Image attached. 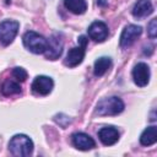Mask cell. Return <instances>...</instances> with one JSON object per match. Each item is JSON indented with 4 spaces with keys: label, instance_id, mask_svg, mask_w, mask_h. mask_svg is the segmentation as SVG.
<instances>
[{
    "label": "cell",
    "instance_id": "d6986e66",
    "mask_svg": "<svg viewBox=\"0 0 157 157\" xmlns=\"http://www.w3.org/2000/svg\"><path fill=\"white\" fill-rule=\"evenodd\" d=\"M147 33H148L150 38H152V39L156 38V36H157V20L156 18L151 20V22L148 23V26H147Z\"/></svg>",
    "mask_w": 157,
    "mask_h": 157
},
{
    "label": "cell",
    "instance_id": "7a4b0ae2",
    "mask_svg": "<svg viewBox=\"0 0 157 157\" xmlns=\"http://www.w3.org/2000/svg\"><path fill=\"white\" fill-rule=\"evenodd\" d=\"M124 110V102L115 96L101 99L96 105V114L101 117L118 115Z\"/></svg>",
    "mask_w": 157,
    "mask_h": 157
},
{
    "label": "cell",
    "instance_id": "52a82bcc",
    "mask_svg": "<svg viewBox=\"0 0 157 157\" xmlns=\"http://www.w3.org/2000/svg\"><path fill=\"white\" fill-rule=\"evenodd\" d=\"M63 48H64V43L61 39V36L59 33H54L48 39V47H47V50L44 54H45L47 59L56 60L61 55Z\"/></svg>",
    "mask_w": 157,
    "mask_h": 157
},
{
    "label": "cell",
    "instance_id": "30bf717a",
    "mask_svg": "<svg viewBox=\"0 0 157 157\" xmlns=\"http://www.w3.org/2000/svg\"><path fill=\"white\" fill-rule=\"evenodd\" d=\"M132 80L139 87H144L150 82V67L146 63H137L134 66Z\"/></svg>",
    "mask_w": 157,
    "mask_h": 157
},
{
    "label": "cell",
    "instance_id": "ba28073f",
    "mask_svg": "<svg viewBox=\"0 0 157 157\" xmlns=\"http://www.w3.org/2000/svg\"><path fill=\"white\" fill-rule=\"evenodd\" d=\"M54 87V81L52 77L49 76H44V75H39L37 76L33 82H32V91L36 94L39 96H47L52 92Z\"/></svg>",
    "mask_w": 157,
    "mask_h": 157
},
{
    "label": "cell",
    "instance_id": "3957f363",
    "mask_svg": "<svg viewBox=\"0 0 157 157\" xmlns=\"http://www.w3.org/2000/svg\"><path fill=\"white\" fill-rule=\"evenodd\" d=\"M22 42L25 48L33 54H44L48 47V39L34 31L26 32L22 37Z\"/></svg>",
    "mask_w": 157,
    "mask_h": 157
},
{
    "label": "cell",
    "instance_id": "ffe728a7",
    "mask_svg": "<svg viewBox=\"0 0 157 157\" xmlns=\"http://www.w3.org/2000/svg\"><path fill=\"white\" fill-rule=\"evenodd\" d=\"M97 2H98L99 5H105V4H107V2H105V1H103V0H98Z\"/></svg>",
    "mask_w": 157,
    "mask_h": 157
},
{
    "label": "cell",
    "instance_id": "277c9868",
    "mask_svg": "<svg viewBox=\"0 0 157 157\" xmlns=\"http://www.w3.org/2000/svg\"><path fill=\"white\" fill-rule=\"evenodd\" d=\"M88 43V39L85 36H80L78 37V45L71 48L67 54L66 58L64 60V64L69 67H75L77 65H80L85 58L86 54V45Z\"/></svg>",
    "mask_w": 157,
    "mask_h": 157
},
{
    "label": "cell",
    "instance_id": "ac0fdd59",
    "mask_svg": "<svg viewBox=\"0 0 157 157\" xmlns=\"http://www.w3.org/2000/svg\"><path fill=\"white\" fill-rule=\"evenodd\" d=\"M12 76L17 80V81H25L27 78V71L23 67H13L12 69Z\"/></svg>",
    "mask_w": 157,
    "mask_h": 157
},
{
    "label": "cell",
    "instance_id": "9c48e42d",
    "mask_svg": "<svg viewBox=\"0 0 157 157\" xmlns=\"http://www.w3.org/2000/svg\"><path fill=\"white\" fill-rule=\"evenodd\" d=\"M88 37L93 39L94 42H104L109 36L108 26L102 21H94L90 25L88 29Z\"/></svg>",
    "mask_w": 157,
    "mask_h": 157
},
{
    "label": "cell",
    "instance_id": "2e32d148",
    "mask_svg": "<svg viewBox=\"0 0 157 157\" xmlns=\"http://www.w3.org/2000/svg\"><path fill=\"white\" fill-rule=\"evenodd\" d=\"M112 66V60L108 56H102L98 58L94 61V66H93V74L96 76H103Z\"/></svg>",
    "mask_w": 157,
    "mask_h": 157
},
{
    "label": "cell",
    "instance_id": "5bb4252c",
    "mask_svg": "<svg viewBox=\"0 0 157 157\" xmlns=\"http://www.w3.org/2000/svg\"><path fill=\"white\" fill-rule=\"evenodd\" d=\"M156 141H157V128L155 125L146 128L140 135V144L142 146H151L156 144Z\"/></svg>",
    "mask_w": 157,
    "mask_h": 157
},
{
    "label": "cell",
    "instance_id": "e0dca14e",
    "mask_svg": "<svg viewBox=\"0 0 157 157\" xmlns=\"http://www.w3.org/2000/svg\"><path fill=\"white\" fill-rule=\"evenodd\" d=\"M1 93H2V96H6V97L18 94V93H21V86H20V83H17L13 80H6L1 85Z\"/></svg>",
    "mask_w": 157,
    "mask_h": 157
},
{
    "label": "cell",
    "instance_id": "6da1fadb",
    "mask_svg": "<svg viewBox=\"0 0 157 157\" xmlns=\"http://www.w3.org/2000/svg\"><path fill=\"white\" fill-rule=\"evenodd\" d=\"M9 150L13 156L27 157L33 152V141L23 134H17L11 137L9 142Z\"/></svg>",
    "mask_w": 157,
    "mask_h": 157
},
{
    "label": "cell",
    "instance_id": "7c38bea8",
    "mask_svg": "<svg viewBox=\"0 0 157 157\" xmlns=\"http://www.w3.org/2000/svg\"><path fill=\"white\" fill-rule=\"evenodd\" d=\"M72 145L77 150L88 151L96 146V142L90 135H87L85 132H75L72 135Z\"/></svg>",
    "mask_w": 157,
    "mask_h": 157
},
{
    "label": "cell",
    "instance_id": "5b68a950",
    "mask_svg": "<svg viewBox=\"0 0 157 157\" xmlns=\"http://www.w3.org/2000/svg\"><path fill=\"white\" fill-rule=\"evenodd\" d=\"M20 28V23L15 20H5L0 22V43L9 45L15 39Z\"/></svg>",
    "mask_w": 157,
    "mask_h": 157
},
{
    "label": "cell",
    "instance_id": "8992f818",
    "mask_svg": "<svg viewBox=\"0 0 157 157\" xmlns=\"http://www.w3.org/2000/svg\"><path fill=\"white\" fill-rule=\"evenodd\" d=\"M142 33V28L141 26H137V25H128L121 34H120V39H119V44L121 48H128L130 47Z\"/></svg>",
    "mask_w": 157,
    "mask_h": 157
},
{
    "label": "cell",
    "instance_id": "8fae6325",
    "mask_svg": "<svg viewBox=\"0 0 157 157\" xmlns=\"http://www.w3.org/2000/svg\"><path fill=\"white\" fill-rule=\"evenodd\" d=\"M98 137H99V140H101V142L103 145L112 146L115 142H118V140H119V131H118L117 128H114L112 125H108V126L102 128L98 131Z\"/></svg>",
    "mask_w": 157,
    "mask_h": 157
},
{
    "label": "cell",
    "instance_id": "4fadbf2b",
    "mask_svg": "<svg viewBox=\"0 0 157 157\" xmlns=\"http://www.w3.org/2000/svg\"><path fill=\"white\" fill-rule=\"evenodd\" d=\"M153 12V6L150 0H137L132 7V16L136 18H144Z\"/></svg>",
    "mask_w": 157,
    "mask_h": 157
},
{
    "label": "cell",
    "instance_id": "9a60e30c",
    "mask_svg": "<svg viewBox=\"0 0 157 157\" xmlns=\"http://www.w3.org/2000/svg\"><path fill=\"white\" fill-rule=\"evenodd\" d=\"M64 6L75 15H82L87 10L86 0H64Z\"/></svg>",
    "mask_w": 157,
    "mask_h": 157
}]
</instances>
